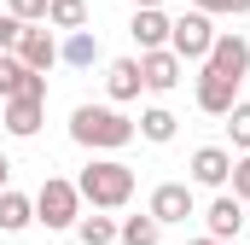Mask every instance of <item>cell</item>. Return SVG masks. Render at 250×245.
<instances>
[{"label":"cell","instance_id":"24","mask_svg":"<svg viewBox=\"0 0 250 245\" xmlns=\"http://www.w3.org/2000/svg\"><path fill=\"white\" fill-rule=\"evenodd\" d=\"M227 187H233V193L250 204V152H239V158H233V175H227Z\"/></svg>","mask_w":250,"mask_h":245},{"label":"cell","instance_id":"10","mask_svg":"<svg viewBox=\"0 0 250 245\" xmlns=\"http://www.w3.org/2000/svg\"><path fill=\"white\" fill-rule=\"evenodd\" d=\"M187 170H192V187H215V193H221L227 175H233V152H227V146H198Z\"/></svg>","mask_w":250,"mask_h":245},{"label":"cell","instance_id":"22","mask_svg":"<svg viewBox=\"0 0 250 245\" xmlns=\"http://www.w3.org/2000/svg\"><path fill=\"white\" fill-rule=\"evenodd\" d=\"M227 134H233L239 152H250V99H233V111H227Z\"/></svg>","mask_w":250,"mask_h":245},{"label":"cell","instance_id":"16","mask_svg":"<svg viewBox=\"0 0 250 245\" xmlns=\"http://www.w3.org/2000/svg\"><path fill=\"white\" fill-rule=\"evenodd\" d=\"M23 228H35V193L0 187V234H23Z\"/></svg>","mask_w":250,"mask_h":245},{"label":"cell","instance_id":"3","mask_svg":"<svg viewBox=\"0 0 250 245\" xmlns=\"http://www.w3.org/2000/svg\"><path fill=\"white\" fill-rule=\"evenodd\" d=\"M76 216H82V193H76V181L47 175V181L35 187V222H41V228L70 234V228H76Z\"/></svg>","mask_w":250,"mask_h":245},{"label":"cell","instance_id":"26","mask_svg":"<svg viewBox=\"0 0 250 245\" xmlns=\"http://www.w3.org/2000/svg\"><path fill=\"white\" fill-rule=\"evenodd\" d=\"M192 6H198V12H209V18H215V12H227V18H245V12H250V0H192Z\"/></svg>","mask_w":250,"mask_h":245},{"label":"cell","instance_id":"6","mask_svg":"<svg viewBox=\"0 0 250 245\" xmlns=\"http://www.w3.org/2000/svg\"><path fill=\"white\" fill-rule=\"evenodd\" d=\"M0 105H6L0 122H6L12 140H35V134H41V122H47V94H12V99H0Z\"/></svg>","mask_w":250,"mask_h":245},{"label":"cell","instance_id":"20","mask_svg":"<svg viewBox=\"0 0 250 245\" xmlns=\"http://www.w3.org/2000/svg\"><path fill=\"white\" fill-rule=\"evenodd\" d=\"M70 234L82 245H117V216H76Z\"/></svg>","mask_w":250,"mask_h":245},{"label":"cell","instance_id":"4","mask_svg":"<svg viewBox=\"0 0 250 245\" xmlns=\"http://www.w3.org/2000/svg\"><path fill=\"white\" fill-rule=\"evenodd\" d=\"M209 41H215V24H209V12H198V6H192L187 18H175V24H169V47H175L187 64H204Z\"/></svg>","mask_w":250,"mask_h":245},{"label":"cell","instance_id":"21","mask_svg":"<svg viewBox=\"0 0 250 245\" xmlns=\"http://www.w3.org/2000/svg\"><path fill=\"white\" fill-rule=\"evenodd\" d=\"M53 29H87V0H47Z\"/></svg>","mask_w":250,"mask_h":245},{"label":"cell","instance_id":"23","mask_svg":"<svg viewBox=\"0 0 250 245\" xmlns=\"http://www.w3.org/2000/svg\"><path fill=\"white\" fill-rule=\"evenodd\" d=\"M23 18H12V12H0V53H18V41H23Z\"/></svg>","mask_w":250,"mask_h":245},{"label":"cell","instance_id":"7","mask_svg":"<svg viewBox=\"0 0 250 245\" xmlns=\"http://www.w3.org/2000/svg\"><path fill=\"white\" fill-rule=\"evenodd\" d=\"M192 94H198V111H204V117H227V111H233V99H239V82L204 64V70H198V88H192Z\"/></svg>","mask_w":250,"mask_h":245},{"label":"cell","instance_id":"8","mask_svg":"<svg viewBox=\"0 0 250 245\" xmlns=\"http://www.w3.org/2000/svg\"><path fill=\"white\" fill-rule=\"evenodd\" d=\"M204 64L221 70V76H233V82H245V76H250V41H245V35H221V29H215Z\"/></svg>","mask_w":250,"mask_h":245},{"label":"cell","instance_id":"15","mask_svg":"<svg viewBox=\"0 0 250 245\" xmlns=\"http://www.w3.org/2000/svg\"><path fill=\"white\" fill-rule=\"evenodd\" d=\"M105 94H111V105L140 99V94H146V82H140V59H111V64H105Z\"/></svg>","mask_w":250,"mask_h":245},{"label":"cell","instance_id":"9","mask_svg":"<svg viewBox=\"0 0 250 245\" xmlns=\"http://www.w3.org/2000/svg\"><path fill=\"white\" fill-rule=\"evenodd\" d=\"M204 228H209V240H239V228H245V198L221 187V193L209 198V210H204Z\"/></svg>","mask_w":250,"mask_h":245},{"label":"cell","instance_id":"29","mask_svg":"<svg viewBox=\"0 0 250 245\" xmlns=\"http://www.w3.org/2000/svg\"><path fill=\"white\" fill-rule=\"evenodd\" d=\"M134 6H163V0H134Z\"/></svg>","mask_w":250,"mask_h":245},{"label":"cell","instance_id":"5","mask_svg":"<svg viewBox=\"0 0 250 245\" xmlns=\"http://www.w3.org/2000/svg\"><path fill=\"white\" fill-rule=\"evenodd\" d=\"M181 76H187V59H181L175 47H151V53H140V82H146V94H175Z\"/></svg>","mask_w":250,"mask_h":245},{"label":"cell","instance_id":"2","mask_svg":"<svg viewBox=\"0 0 250 245\" xmlns=\"http://www.w3.org/2000/svg\"><path fill=\"white\" fill-rule=\"evenodd\" d=\"M76 193H82V204H93V210H123L128 198H134V170H128L123 158L93 152V164L76 175Z\"/></svg>","mask_w":250,"mask_h":245},{"label":"cell","instance_id":"18","mask_svg":"<svg viewBox=\"0 0 250 245\" xmlns=\"http://www.w3.org/2000/svg\"><path fill=\"white\" fill-rule=\"evenodd\" d=\"M175 128H181V117H175L169 105L140 111V140H151V146H169V140H175Z\"/></svg>","mask_w":250,"mask_h":245},{"label":"cell","instance_id":"25","mask_svg":"<svg viewBox=\"0 0 250 245\" xmlns=\"http://www.w3.org/2000/svg\"><path fill=\"white\" fill-rule=\"evenodd\" d=\"M6 12H12V18H23V24H47V0H12Z\"/></svg>","mask_w":250,"mask_h":245},{"label":"cell","instance_id":"17","mask_svg":"<svg viewBox=\"0 0 250 245\" xmlns=\"http://www.w3.org/2000/svg\"><path fill=\"white\" fill-rule=\"evenodd\" d=\"M59 64H70V70H93L99 64V35L93 29H70L59 47Z\"/></svg>","mask_w":250,"mask_h":245},{"label":"cell","instance_id":"19","mask_svg":"<svg viewBox=\"0 0 250 245\" xmlns=\"http://www.w3.org/2000/svg\"><path fill=\"white\" fill-rule=\"evenodd\" d=\"M163 240V222L146 210V216H123L117 222V245H157Z\"/></svg>","mask_w":250,"mask_h":245},{"label":"cell","instance_id":"12","mask_svg":"<svg viewBox=\"0 0 250 245\" xmlns=\"http://www.w3.org/2000/svg\"><path fill=\"white\" fill-rule=\"evenodd\" d=\"M169 12L163 6H134V24H128V35H134V47L140 53H151V47H169Z\"/></svg>","mask_w":250,"mask_h":245},{"label":"cell","instance_id":"13","mask_svg":"<svg viewBox=\"0 0 250 245\" xmlns=\"http://www.w3.org/2000/svg\"><path fill=\"white\" fill-rule=\"evenodd\" d=\"M18 59L29 64V70H41V76H47V70L59 64V41H53V24H29V29H23V41H18Z\"/></svg>","mask_w":250,"mask_h":245},{"label":"cell","instance_id":"28","mask_svg":"<svg viewBox=\"0 0 250 245\" xmlns=\"http://www.w3.org/2000/svg\"><path fill=\"white\" fill-rule=\"evenodd\" d=\"M192 245H221V240H209V234H204V240H192Z\"/></svg>","mask_w":250,"mask_h":245},{"label":"cell","instance_id":"27","mask_svg":"<svg viewBox=\"0 0 250 245\" xmlns=\"http://www.w3.org/2000/svg\"><path fill=\"white\" fill-rule=\"evenodd\" d=\"M0 187H12V164H6V152H0Z\"/></svg>","mask_w":250,"mask_h":245},{"label":"cell","instance_id":"30","mask_svg":"<svg viewBox=\"0 0 250 245\" xmlns=\"http://www.w3.org/2000/svg\"><path fill=\"white\" fill-rule=\"evenodd\" d=\"M221 245H239V240H221Z\"/></svg>","mask_w":250,"mask_h":245},{"label":"cell","instance_id":"14","mask_svg":"<svg viewBox=\"0 0 250 245\" xmlns=\"http://www.w3.org/2000/svg\"><path fill=\"white\" fill-rule=\"evenodd\" d=\"M12 94H47V76L29 70L18 53H0V99H12Z\"/></svg>","mask_w":250,"mask_h":245},{"label":"cell","instance_id":"1","mask_svg":"<svg viewBox=\"0 0 250 245\" xmlns=\"http://www.w3.org/2000/svg\"><path fill=\"white\" fill-rule=\"evenodd\" d=\"M134 134H140V122L123 117L117 105H76L70 111V140L87 152H123Z\"/></svg>","mask_w":250,"mask_h":245},{"label":"cell","instance_id":"11","mask_svg":"<svg viewBox=\"0 0 250 245\" xmlns=\"http://www.w3.org/2000/svg\"><path fill=\"white\" fill-rule=\"evenodd\" d=\"M146 210H151L163 228H169V222H187V216H192V187H187V181H163V187H151Z\"/></svg>","mask_w":250,"mask_h":245}]
</instances>
